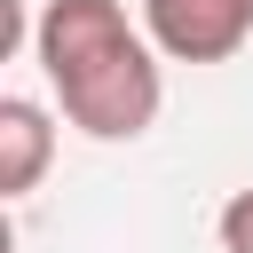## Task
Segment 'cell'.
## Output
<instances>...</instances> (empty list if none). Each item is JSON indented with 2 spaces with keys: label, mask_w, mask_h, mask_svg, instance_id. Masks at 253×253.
<instances>
[{
  "label": "cell",
  "mask_w": 253,
  "mask_h": 253,
  "mask_svg": "<svg viewBox=\"0 0 253 253\" xmlns=\"http://www.w3.org/2000/svg\"><path fill=\"white\" fill-rule=\"evenodd\" d=\"M221 253H253V190H237L221 206Z\"/></svg>",
  "instance_id": "obj_4"
},
{
  "label": "cell",
  "mask_w": 253,
  "mask_h": 253,
  "mask_svg": "<svg viewBox=\"0 0 253 253\" xmlns=\"http://www.w3.org/2000/svg\"><path fill=\"white\" fill-rule=\"evenodd\" d=\"M24 40V0H0V55Z\"/></svg>",
  "instance_id": "obj_5"
},
{
  "label": "cell",
  "mask_w": 253,
  "mask_h": 253,
  "mask_svg": "<svg viewBox=\"0 0 253 253\" xmlns=\"http://www.w3.org/2000/svg\"><path fill=\"white\" fill-rule=\"evenodd\" d=\"M32 55L79 134H95V142L150 134L166 79H158L150 32H134L119 0H47L32 24Z\"/></svg>",
  "instance_id": "obj_1"
},
{
  "label": "cell",
  "mask_w": 253,
  "mask_h": 253,
  "mask_svg": "<svg viewBox=\"0 0 253 253\" xmlns=\"http://www.w3.org/2000/svg\"><path fill=\"white\" fill-rule=\"evenodd\" d=\"M142 32L174 63H229L253 40V0H142Z\"/></svg>",
  "instance_id": "obj_2"
},
{
  "label": "cell",
  "mask_w": 253,
  "mask_h": 253,
  "mask_svg": "<svg viewBox=\"0 0 253 253\" xmlns=\"http://www.w3.org/2000/svg\"><path fill=\"white\" fill-rule=\"evenodd\" d=\"M47 158H55V126H47V111H40L32 95H8V103H0V198L40 190Z\"/></svg>",
  "instance_id": "obj_3"
}]
</instances>
